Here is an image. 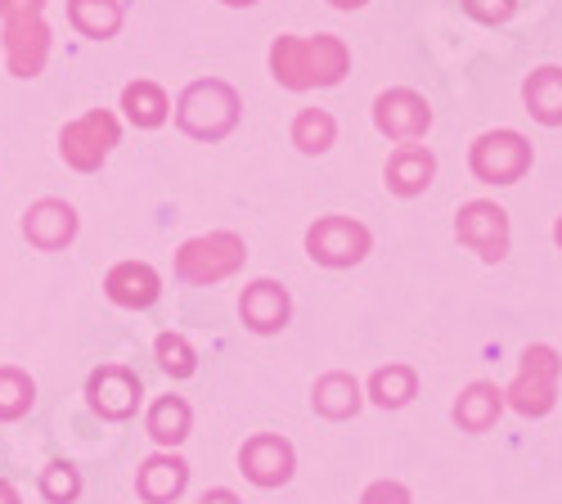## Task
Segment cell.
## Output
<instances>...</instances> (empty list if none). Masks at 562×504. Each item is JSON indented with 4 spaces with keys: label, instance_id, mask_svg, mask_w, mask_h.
<instances>
[{
    "label": "cell",
    "instance_id": "cell-27",
    "mask_svg": "<svg viewBox=\"0 0 562 504\" xmlns=\"http://www.w3.org/2000/svg\"><path fill=\"white\" fill-rule=\"evenodd\" d=\"M158 365H162L171 379H190L199 370V356H194V347L184 343L180 334H162L158 338Z\"/></svg>",
    "mask_w": 562,
    "mask_h": 504
},
{
    "label": "cell",
    "instance_id": "cell-9",
    "mask_svg": "<svg viewBox=\"0 0 562 504\" xmlns=\"http://www.w3.org/2000/svg\"><path fill=\"white\" fill-rule=\"evenodd\" d=\"M454 239L473 248L482 261H504L508 257V212L491 199H473L454 212Z\"/></svg>",
    "mask_w": 562,
    "mask_h": 504
},
{
    "label": "cell",
    "instance_id": "cell-20",
    "mask_svg": "<svg viewBox=\"0 0 562 504\" xmlns=\"http://www.w3.org/2000/svg\"><path fill=\"white\" fill-rule=\"evenodd\" d=\"M184 482H190V464L176 460V455H154V460H145V469H139L135 491L149 504H167L184 491Z\"/></svg>",
    "mask_w": 562,
    "mask_h": 504
},
{
    "label": "cell",
    "instance_id": "cell-8",
    "mask_svg": "<svg viewBox=\"0 0 562 504\" xmlns=\"http://www.w3.org/2000/svg\"><path fill=\"white\" fill-rule=\"evenodd\" d=\"M373 126L396 145H418L432 131V104L409 86H392L373 100Z\"/></svg>",
    "mask_w": 562,
    "mask_h": 504
},
{
    "label": "cell",
    "instance_id": "cell-10",
    "mask_svg": "<svg viewBox=\"0 0 562 504\" xmlns=\"http://www.w3.org/2000/svg\"><path fill=\"white\" fill-rule=\"evenodd\" d=\"M239 469H244V478H248L252 486L274 491V486H284V482L293 478L297 455H293V446H289L284 437L257 433V437H248L244 450H239Z\"/></svg>",
    "mask_w": 562,
    "mask_h": 504
},
{
    "label": "cell",
    "instance_id": "cell-3",
    "mask_svg": "<svg viewBox=\"0 0 562 504\" xmlns=\"http://www.w3.org/2000/svg\"><path fill=\"white\" fill-rule=\"evenodd\" d=\"M558 379H562V356L549 343H531L522 351L518 379H513L504 392V405L518 410L522 419H544L558 405Z\"/></svg>",
    "mask_w": 562,
    "mask_h": 504
},
{
    "label": "cell",
    "instance_id": "cell-12",
    "mask_svg": "<svg viewBox=\"0 0 562 504\" xmlns=\"http://www.w3.org/2000/svg\"><path fill=\"white\" fill-rule=\"evenodd\" d=\"M239 315H244V325L252 334H279L293 315V298H289L284 284H274V280H252L239 298Z\"/></svg>",
    "mask_w": 562,
    "mask_h": 504
},
{
    "label": "cell",
    "instance_id": "cell-29",
    "mask_svg": "<svg viewBox=\"0 0 562 504\" xmlns=\"http://www.w3.org/2000/svg\"><path fill=\"white\" fill-rule=\"evenodd\" d=\"M459 5H463L468 19H477V23H486V27H499V23L513 19L518 0H459Z\"/></svg>",
    "mask_w": 562,
    "mask_h": 504
},
{
    "label": "cell",
    "instance_id": "cell-13",
    "mask_svg": "<svg viewBox=\"0 0 562 504\" xmlns=\"http://www.w3.org/2000/svg\"><path fill=\"white\" fill-rule=\"evenodd\" d=\"M383 180L396 199H418L432 180H437V158L428 145H396L387 167H383Z\"/></svg>",
    "mask_w": 562,
    "mask_h": 504
},
{
    "label": "cell",
    "instance_id": "cell-31",
    "mask_svg": "<svg viewBox=\"0 0 562 504\" xmlns=\"http://www.w3.org/2000/svg\"><path fill=\"white\" fill-rule=\"evenodd\" d=\"M45 0H0V19H27V14H41Z\"/></svg>",
    "mask_w": 562,
    "mask_h": 504
},
{
    "label": "cell",
    "instance_id": "cell-32",
    "mask_svg": "<svg viewBox=\"0 0 562 504\" xmlns=\"http://www.w3.org/2000/svg\"><path fill=\"white\" fill-rule=\"evenodd\" d=\"M199 504H239V495H234V491H225V486H216V491H207Z\"/></svg>",
    "mask_w": 562,
    "mask_h": 504
},
{
    "label": "cell",
    "instance_id": "cell-16",
    "mask_svg": "<svg viewBox=\"0 0 562 504\" xmlns=\"http://www.w3.org/2000/svg\"><path fill=\"white\" fill-rule=\"evenodd\" d=\"M104 293H109V302H117L126 311H149L162 293V280H158V270L149 261H122V266L109 270Z\"/></svg>",
    "mask_w": 562,
    "mask_h": 504
},
{
    "label": "cell",
    "instance_id": "cell-11",
    "mask_svg": "<svg viewBox=\"0 0 562 504\" xmlns=\"http://www.w3.org/2000/svg\"><path fill=\"white\" fill-rule=\"evenodd\" d=\"M90 410L104 419H131L139 410V379L126 370V365H100L86 383Z\"/></svg>",
    "mask_w": 562,
    "mask_h": 504
},
{
    "label": "cell",
    "instance_id": "cell-2",
    "mask_svg": "<svg viewBox=\"0 0 562 504\" xmlns=\"http://www.w3.org/2000/svg\"><path fill=\"white\" fill-rule=\"evenodd\" d=\"M244 117V104H239V90L221 77H207V81H194L184 86V96L176 104V126L184 135H194L203 145H216L225 135L239 126Z\"/></svg>",
    "mask_w": 562,
    "mask_h": 504
},
{
    "label": "cell",
    "instance_id": "cell-30",
    "mask_svg": "<svg viewBox=\"0 0 562 504\" xmlns=\"http://www.w3.org/2000/svg\"><path fill=\"white\" fill-rule=\"evenodd\" d=\"M360 504H414V495L405 482H373V486H364Z\"/></svg>",
    "mask_w": 562,
    "mask_h": 504
},
{
    "label": "cell",
    "instance_id": "cell-24",
    "mask_svg": "<svg viewBox=\"0 0 562 504\" xmlns=\"http://www.w3.org/2000/svg\"><path fill=\"white\" fill-rule=\"evenodd\" d=\"M334 141H338V122H334L329 109H302V113L293 117V145H297L302 154L319 158V154L334 149Z\"/></svg>",
    "mask_w": 562,
    "mask_h": 504
},
{
    "label": "cell",
    "instance_id": "cell-14",
    "mask_svg": "<svg viewBox=\"0 0 562 504\" xmlns=\"http://www.w3.org/2000/svg\"><path fill=\"white\" fill-rule=\"evenodd\" d=\"M5 55H10L14 77H36L45 68V55H50V27L41 23V14L5 23Z\"/></svg>",
    "mask_w": 562,
    "mask_h": 504
},
{
    "label": "cell",
    "instance_id": "cell-17",
    "mask_svg": "<svg viewBox=\"0 0 562 504\" xmlns=\"http://www.w3.org/2000/svg\"><path fill=\"white\" fill-rule=\"evenodd\" d=\"M499 415H504V392L495 383H486V379L468 383L459 392V401H454V424L463 433H491L499 424Z\"/></svg>",
    "mask_w": 562,
    "mask_h": 504
},
{
    "label": "cell",
    "instance_id": "cell-21",
    "mask_svg": "<svg viewBox=\"0 0 562 504\" xmlns=\"http://www.w3.org/2000/svg\"><path fill=\"white\" fill-rule=\"evenodd\" d=\"M68 23L90 41H109L122 27V0H68Z\"/></svg>",
    "mask_w": 562,
    "mask_h": 504
},
{
    "label": "cell",
    "instance_id": "cell-22",
    "mask_svg": "<svg viewBox=\"0 0 562 504\" xmlns=\"http://www.w3.org/2000/svg\"><path fill=\"white\" fill-rule=\"evenodd\" d=\"M418 396V370L414 365H383V370H373L369 379V401L383 405V410H401Z\"/></svg>",
    "mask_w": 562,
    "mask_h": 504
},
{
    "label": "cell",
    "instance_id": "cell-23",
    "mask_svg": "<svg viewBox=\"0 0 562 504\" xmlns=\"http://www.w3.org/2000/svg\"><path fill=\"white\" fill-rule=\"evenodd\" d=\"M122 109H126V117H131L139 131L162 126L167 113H171V104H167V96H162L158 81H131V86L122 90Z\"/></svg>",
    "mask_w": 562,
    "mask_h": 504
},
{
    "label": "cell",
    "instance_id": "cell-1",
    "mask_svg": "<svg viewBox=\"0 0 562 504\" xmlns=\"http://www.w3.org/2000/svg\"><path fill=\"white\" fill-rule=\"evenodd\" d=\"M351 72V51L342 36H274L270 45V77L284 90L338 86Z\"/></svg>",
    "mask_w": 562,
    "mask_h": 504
},
{
    "label": "cell",
    "instance_id": "cell-25",
    "mask_svg": "<svg viewBox=\"0 0 562 504\" xmlns=\"http://www.w3.org/2000/svg\"><path fill=\"white\" fill-rule=\"evenodd\" d=\"M149 437L158 446H180L190 437V405L180 396H158L154 410H149Z\"/></svg>",
    "mask_w": 562,
    "mask_h": 504
},
{
    "label": "cell",
    "instance_id": "cell-33",
    "mask_svg": "<svg viewBox=\"0 0 562 504\" xmlns=\"http://www.w3.org/2000/svg\"><path fill=\"white\" fill-rule=\"evenodd\" d=\"M329 5H334V10H364L369 0H329Z\"/></svg>",
    "mask_w": 562,
    "mask_h": 504
},
{
    "label": "cell",
    "instance_id": "cell-4",
    "mask_svg": "<svg viewBox=\"0 0 562 504\" xmlns=\"http://www.w3.org/2000/svg\"><path fill=\"white\" fill-rule=\"evenodd\" d=\"M248 261V244L234 231H212L199 239H184L176 253V275L184 284H221L229 275H239Z\"/></svg>",
    "mask_w": 562,
    "mask_h": 504
},
{
    "label": "cell",
    "instance_id": "cell-34",
    "mask_svg": "<svg viewBox=\"0 0 562 504\" xmlns=\"http://www.w3.org/2000/svg\"><path fill=\"white\" fill-rule=\"evenodd\" d=\"M0 504H19V495H14V486H10V482H0Z\"/></svg>",
    "mask_w": 562,
    "mask_h": 504
},
{
    "label": "cell",
    "instance_id": "cell-26",
    "mask_svg": "<svg viewBox=\"0 0 562 504\" xmlns=\"http://www.w3.org/2000/svg\"><path fill=\"white\" fill-rule=\"evenodd\" d=\"M36 401V388L23 370H0V419H19L27 415Z\"/></svg>",
    "mask_w": 562,
    "mask_h": 504
},
{
    "label": "cell",
    "instance_id": "cell-7",
    "mask_svg": "<svg viewBox=\"0 0 562 504\" xmlns=\"http://www.w3.org/2000/svg\"><path fill=\"white\" fill-rule=\"evenodd\" d=\"M117 141H122L117 117L104 113V109H95V113H86V117H77V122L64 126L59 154H64V163L77 167V171H100Z\"/></svg>",
    "mask_w": 562,
    "mask_h": 504
},
{
    "label": "cell",
    "instance_id": "cell-6",
    "mask_svg": "<svg viewBox=\"0 0 562 504\" xmlns=\"http://www.w3.org/2000/svg\"><path fill=\"white\" fill-rule=\"evenodd\" d=\"M373 248V235L369 225H360L356 216H319L311 231H306V257L329 266V270H347V266H360Z\"/></svg>",
    "mask_w": 562,
    "mask_h": 504
},
{
    "label": "cell",
    "instance_id": "cell-5",
    "mask_svg": "<svg viewBox=\"0 0 562 504\" xmlns=\"http://www.w3.org/2000/svg\"><path fill=\"white\" fill-rule=\"evenodd\" d=\"M531 163H536V149L518 131H486L468 149V167H473L482 186H518L531 171Z\"/></svg>",
    "mask_w": 562,
    "mask_h": 504
},
{
    "label": "cell",
    "instance_id": "cell-19",
    "mask_svg": "<svg viewBox=\"0 0 562 504\" xmlns=\"http://www.w3.org/2000/svg\"><path fill=\"white\" fill-rule=\"evenodd\" d=\"M522 100H527V113L540 126H562V68L558 64L536 68L522 81Z\"/></svg>",
    "mask_w": 562,
    "mask_h": 504
},
{
    "label": "cell",
    "instance_id": "cell-28",
    "mask_svg": "<svg viewBox=\"0 0 562 504\" xmlns=\"http://www.w3.org/2000/svg\"><path fill=\"white\" fill-rule=\"evenodd\" d=\"M41 491H45V500H50V504H72L81 495V478H77L72 464H50L41 473Z\"/></svg>",
    "mask_w": 562,
    "mask_h": 504
},
{
    "label": "cell",
    "instance_id": "cell-35",
    "mask_svg": "<svg viewBox=\"0 0 562 504\" xmlns=\"http://www.w3.org/2000/svg\"><path fill=\"white\" fill-rule=\"evenodd\" d=\"M221 5H234V10H244V5H257V0H221Z\"/></svg>",
    "mask_w": 562,
    "mask_h": 504
},
{
    "label": "cell",
    "instance_id": "cell-18",
    "mask_svg": "<svg viewBox=\"0 0 562 504\" xmlns=\"http://www.w3.org/2000/svg\"><path fill=\"white\" fill-rule=\"evenodd\" d=\"M311 405H315V415H319V419H334V424H342V419H356V415H360L364 392H360V383H356L351 374L334 370V374H324V379L315 383Z\"/></svg>",
    "mask_w": 562,
    "mask_h": 504
},
{
    "label": "cell",
    "instance_id": "cell-36",
    "mask_svg": "<svg viewBox=\"0 0 562 504\" xmlns=\"http://www.w3.org/2000/svg\"><path fill=\"white\" fill-rule=\"evenodd\" d=\"M553 244H558V248H562V216H558V221H553Z\"/></svg>",
    "mask_w": 562,
    "mask_h": 504
},
{
    "label": "cell",
    "instance_id": "cell-15",
    "mask_svg": "<svg viewBox=\"0 0 562 504\" xmlns=\"http://www.w3.org/2000/svg\"><path fill=\"white\" fill-rule=\"evenodd\" d=\"M23 235H27V244H36V248H45V253L72 244V235H77V212H72V203H64V199H41V203H32L27 216H23Z\"/></svg>",
    "mask_w": 562,
    "mask_h": 504
}]
</instances>
